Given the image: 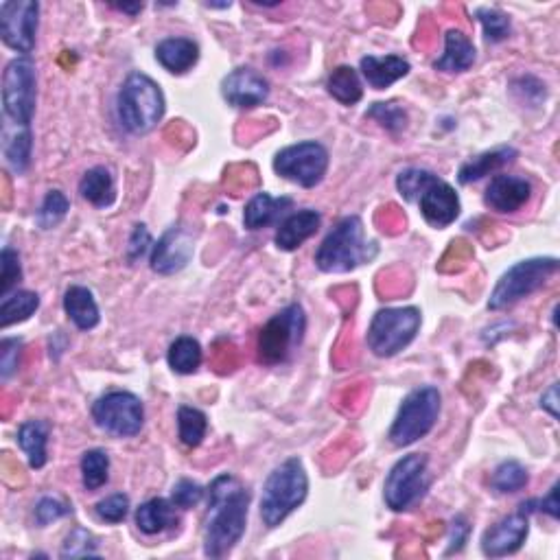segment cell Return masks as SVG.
<instances>
[{
    "mask_svg": "<svg viewBox=\"0 0 560 560\" xmlns=\"http://www.w3.org/2000/svg\"><path fill=\"white\" fill-rule=\"evenodd\" d=\"M541 407L550 412L554 418H558V383H552L550 390L541 396Z\"/></svg>",
    "mask_w": 560,
    "mask_h": 560,
    "instance_id": "49",
    "label": "cell"
},
{
    "mask_svg": "<svg viewBox=\"0 0 560 560\" xmlns=\"http://www.w3.org/2000/svg\"><path fill=\"white\" fill-rule=\"evenodd\" d=\"M517 156H519V151L515 147H508V145H501V147H495L490 151H484V154L464 162V165L460 167V173H458V182L460 184H473L477 180L486 178V175H490V173L508 167L510 162H515Z\"/></svg>",
    "mask_w": 560,
    "mask_h": 560,
    "instance_id": "22",
    "label": "cell"
},
{
    "mask_svg": "<svg viewBox=\"0 0 560 560\" xmlns=\"http://www.w3.org/2000/svg\"><path fill=\"white\" fill-rule=\"evenodd\" d=\"M79 193L86 202L97 208H108L116 200L114 178L110 169L105 167H92L84 173V178L79 182Z\"/></svg>",
    "mask_w": 560,
    "mask_h": 560,
    "instance_id": "29",
    "label": "cell"
},
{
    "mask_svg": "<svg viewBox=\"0 0 560 560\" xmlns=\"http://www.w3.org/2000/svg\"><path fill=\"white\" fill-rule=\"evenodd\" d=\"M536 504H539L541 510L547 512V515H550L552 519H558V484H554L550 493H547V497L541 499V501H536Z\"/></svg>",
    "mask_w": 560,
    "mask_h": 560,
    "instance_id": "48",
    "label": "cell"
},
{
    "mask_svg": "<svg viewBox=\"0 0 560 560\" xmlns=\"http://www.w3.org/2000/svg\"><path fill=\"white\" fill-rule=\"evenodd\" d=\"M165 95L145 73H132L123 81L116 99L119 121L130 134H149L165 116Z\"/></svg>",
    "mask_w": 560,
    "mask_h": 560,
    "instance_id": "4",
    "label": "cell"
},
{
    "mask_svg": "<svg viewBox=\"0 0 560 560\" xmlns=\"http://www.w3.org/2000/svg\"><path fill=\"white\" fill-rule=\"evenodd\" d=\"M202 346L200 342L195 340V337L189 335H182L169 346V353H167V361L173 372H178V375H193V372L202 366Z\"/></svg>",
    "mask_w": 560,
    "mask_h": 560,
    "instance_id": "32",
    "label": "cell"
},
{
    "mask_svg": "<svg viewBox=\"0 0 560 560\" xmlns=\"http://www.w3.org/2000/svg\"><path fill=\"white\" fill-rule=\"evenodd\" d=\"M114 9H119V11H125V14H130V16H136V14H140V11H143V3H134V5H112Z\"/></svg>",
    "mask_w": 560,
    "mask_h": 560,
    "instance_id": "50",
    "label": "cell"
},
{
    "mask_svg": "<svg viewBox=\"0 0 560 560\" xmlns=\"http://www.w3.org/2000/svg\"><path fill=\"white\" fill-rule=\"evenodd\" d=\"M320 224H322V215L318 210H311V208L298 210V213L285 217L276 230V237H274L276 248L283 252L298 250L302 243L318 232Z\"/></svg>",
    "mask_w": 560,
    "mask_h": 560,
    "instance_id": "19",
    "label": "cell"
},
{
    "mask_svg": "<svg viewBox=\"0 0 560 560\" xmlns=\"http://www.w3.org/2000/svg\"><path fill=\"white\" fill-rule=\"evenodd\" d=\"M70 512H73V508H70L60 497H42L38 501V506H35V523H38L40 528H44V525L68 517Z\"/></svg>",
    "mask_w": 560,
    "mask_h": 560,
    "instance_id": "43",
    "label": "cell"
},
{
    "mask_svg": "<svg viewBox=\"0 0 560 560\" xmlns=\"http://www.w3.org/2000/svg\"><path fill=\"white\" fill-rule=\"evenodd\" d=\"M377 256L375 241H368L364 235V221L357 215L344 217L315 252L318 270L329 274L350 272L355 267L372 261Z\"/></svg>",
    "mask_w": 560,
    "mask_h": 560,
    "instance_id": "2",
    "label": "cell"
},
{
    "mask_svg": "<svg viewBox=\"0 0 560 560\" xmlns=\"http://www.w3.org/2000/svg\"><path fill=\"white\" fill-rule=\"evenodd\" d=\"M410 73V62L401 55H366L361 57V75L375 90L390 88L396 81Z\"/></svg>",
    "mask_w": 560,
    "mask_h": 560,
    "instance_id": "20",
    "label": "cell"
},
{
    "mask_svg": "<svg viewBox=\"0 0 560 560\" xmlns=\"http://www.w3.org/2000/svg\"><path fill=\"white\" fill-rule=\"evenodd\" d=\"M193 235L186 228H171L154 245L151 252V270L162 276L180 272L193 256Z\"/></svg>",
    "mask_w": 560,
    "mask_h": 560,
    "instance_id": "16",
    "label": "cell"
},
{
    "mask_svg": "<svg viewBox=\"0 0 560 560\" xmlns=\"http://www.w3.org/2000/svg\"><path fill=\"white\" fill-rule=\"evenodd\" d=\"M475 64V46L460 29H449L445 35V53L434 62L440 73H464Z\"/></svg>",
    "mask_w": 560,
    "mask_h": 560,
    "instance_id": "23",
    "label": "cell"
},
{
    "mask_svg": "<svg viewBox=\"0 0 560 560\" xmlns=\"http://www.w3.org/2000/svg\"><path fill=\"white\" fill-rule=\"evenodd\" d=\"M221 95L235 108L250 110L270 97V81L254 68H235L221 81Z\"/></svg>",
    "mask_w": 560,
    "mask_h": 560,
    "instance_id": "15",
    "label": "cell"
},
{
    "mask_svg": "<svg viewBox=\"0 0 560 560\" xmlns=\"http://www.w3.org/2000/svg\"><path fill=\"white\" fill-rule=\"evenodd\" d=\"M110 480V458L101 449H90L81 458V482L86 490H99Z\"/></svg>",
    "mask_w": 560,
    "mask_h": 560,
    "instance_id": "35",
    "label": "cell"
},
{
    "mask_svg": "<svg viewBox=\"0 0 560 560\" xmlns=\"http://www.w3.org/2000/svg\"><path fill=\"white\" fill-rule=\"evenodd\" d=\"M250 490L239 477L221 473L208 488V510L204 517V554L224 558L235 550L248 525Z\"/></svg>",
    "mask_w": 560,
    "mask_h": 560,
    "instance_id": "1",
    "label": "cell"
},
{
    "mask_svg": "<svg viewBox=\"0 0 560 560\" xmlns=\"http://www.w3.org/2000/svg\"><path fill=\"white\" fill-rule=\"evenodd\" d=\"M51 425L46 420H27L18 429V445L25 451L31 469H42L46 464V442H49Z\"/></svg>",
    "mask_w": 560,
    "mask_h": 560,
    "instance_id": "28",
    "label": "cell"
},
{
    "mask_svg": "<svg viewBox=\"0 0 560 560\" xmlns=\"http://www.w3.org/2000/svg\"><path fill=\"white\" fill-rule=\"evenodd\" d=\"M326 169H329V151L315 140L289 145L280 149L274 158V171L280 178L305 186V189L318 186L324 180Z\"/></svg>",
    "mask_w": 560,
    "mask_h": 560,
    "instance_id": "12",
    "label": "cell"
},
{
    "mask_svg": "<svg viewBox=\"0 0 560 560\" xmlns=\"http://www.w3.org/2000/svg\"><path fill=\"white\" fill-rule=\"evenodd\" d=\"M151 245V235H149V230L147 226L143 224H138L134 226V232H132V239H130V248H127V254H130V261H138L140 256H143L147 252V248Z\"/></svg>",
    "mask_w": 560,
    "mask_h": 560,
    "instance_id": "47",
    "label": "cell"
},
{
    "mask_svg": "<svg viewBox=\"0 0 560 560\" xmlns=\"http://www.w3.org/2000/svg\"><path fill=\"white\" fill-rule=\"evenodd\" d=\"M62 558H90L97 556V539L84 528H75L66 536L60 552Z\"/></svg>",
    "mask_w": 560,
    "mask_h": 560,
    "instance_id": "40",
    "label": "cell"
},
{
    "mask_svg": "<svg viewBox=\"0 0 560 560\" xmlns=\"http://www.w3.org/2000/svg\"><path fill=\"white\" fill-rule=\"evenodd\" d=\"M38 101V75L29 57H16L3 75V112L5 121L18 127H31Z\"/></svg>",
    "mask_w": 560,
    "mask_h": 560,
    "instance_id": "9",
    "label": "cell"
},
{
    "mask_svg": "<svg viewBox=\"0 0 560 560\" xmlns=\"http://www.w3.org/2000/svg\"><path fill=\"white\" fill-rule=\"evenodd\" d=\"M309 475L298 458H289L270 473L261 495V519L267 528H278L291 512L305 504Z\"/></svg>",
    "mask_w": 560,
    "mask_h": 560,
    "instance_id": "3",
    "label": "cell"
},
{
    "mask_svg": "<svg viewBox=\"0 0 560 560\" xmlns=\"http://www.w3.org/2000/svg\"><path fill=\"white\" fill-rule=\"evenodd\" d=\"M294 206L291 197H272L267 193L254 195L243 210V224L250 230H261L276 224V221L283 217L287 210Z\"/></svg>",
    "mask_w": 560,
    "mask_h": 560,
    "instance_id": "24",
    "label": "cell"
},
{
    "mask_svg": "<svg viewBox=\"0 0 560 560\" xmlns=\"http://www.w3.org/2000/svg\"><path fill=\"white\" fill-rule=\"evenodd\" d=\"M469 532H471V525L469 521H466L464 517H455L451 521V536H449V550H447V556L455 554V552H460L466 539H469Z\"/></svg>",
    "mask_w": 560,
    "mask_h": 560,
    "instance_id": "46",
    "label": "cell"
},
{
    "mask_svg": "<svg viewBox=\"0 0 560 560\" xmlns=\"http://www.w3.org/2000/svg\"><path fill=\"white\" fill-rule=\"evenodd\" d=\"M418 206L427 224L434 228H447L460 215L458 193H455L451 184L440 178L431 182L423 191V195L418 197Z\"/></svg>",
    "mask_w": 560,
    "mask_h": 560,
    "instance_id": "17",
    "label": "cell"
},
{
    "mask_svg": "<svg viewBox=\"0 0 560 560\" xmlns=\"http://www.w3.org/2000/svg\"><path fill=\"white\" fill-rule=\"evenodd\" d=\"M40 5L33 0H5L0 5V35L3 42L22 55H29L38 33Z\"/></svg>",
    "mask_w": 560,
    "mask_h": 560,
    "instance_id": "13",
    "label": "cell"
},
{
    "mask_svg": "<svg viewBox=\"0 0 560 560\" xmlns=\"http://www.w3.org/2000/svg\"><path fill=\"white\" fill-rule=\"evenodd\" d=\"M97 515L101 521L105 523H121L125 521L127 512H130V497L123 495V493H116L101 499L99 504L95 506Z\"/></svg>",
    "mask_w": 560,
    "mask_h": 560,
    "instance_id": "42",
    "label": "cell"
},
{
    "mask_svg": "<svg viewBox=\"0 0 560 560\" xmlns=\"http://www.w3.org/2000/svg\"><path fill=\"white\" fill-rule=\"evenodd\" d=\"M420 329V311L416 307L381 309L375 313L366 342L377 357H394L410 346Z\"/></svg>",
    "mask_w": 560,
    "mask_h": 560,
    "instance_id": "7",
    "label": "cell"
},
{
    "mask_svg": "<svg viewBox=\"0 0 560 560\" xmlns=\"http://www.w3.org/2000/svg\"><path fill=\"white\" fill-rule=\"evenodd\" d=\"M64 311L79 331H92L99 324L101 315L97 300L88 287L73 285L64 294Z\"/></svg>",
    "mask_w": 560,
    "mask_h": 560,
    "instance_id": "25",
    "label": "cell"
},
{
    "mask_svg": "<svg viewBox=\"0 0 560 560\" xmlns=\"http://www.w3.org/2000/svg\"><path fill=\"white\" fill-rule=\"evenodd\" d=\"M440 401V392L434 385H423L407 394L390 429L392 445L403 449L425 438L438 423Z\"/></svg>",
    "mask_w": 560,
    "mask_h": 560,
    "instance_id": "5",
    "label": "cell"
},
{
    "mask_svg": "<svg viewBox=\"0 0 560 560\" xmlns=\"http://www.w3.org/2000/svg\"><path fill=\"white\" fill-rule=\"evenodd\" d=\"M429 460L423 453H410L396 462L383 484V499L390 510H410L429 490Z\"/></svg>",
    "mask_w": 560,
    "mask_h": 560,
    "instance_id": "10",
    "label": "cell"
},
{
    "mask_svg": "<svg viewBox=\"0 0 560 560\" xmlns=\"http://www.w3.org/2000/svg\"><path fill=\"white\" fill-rule=\"evenodd\" d=\"M92 418L105 434L116 438H134L145 423V407L132 392L114 390L92 405Z\"/></svg>",
    "mask_w": 560,
    "mask_h": 560,
    "instance_id": "11",
    "label": "cell"
},
{
    "mask_svg": "<svg viewBox=\"0 0 560 560\" xmlns=\"http://www.w3.org/2000/svg\"><path fill=\"white\" fill-rule=\"evenodd\" d=\"M558 272V261L552 256H543V259H528L517 265H512L510 270L499 278L493 294L488 300L490 311H501L515 302L532 296L534 291H539L547 280Z\"/></svg>",
    "mask_w": 560,
    "mask_h": 560,
    "instance_id": "8",
    "label": "cell"
},
{
    "mask_svg": "<svg viewBox=\"0 0 560 560\" xmlns=\"http://www.w3.org/2000/svg\"><path fill=\"white\" fill-rule=\"evenodd\" d=\"M156 60L173 75H184L200 60V46L191 38H167L156 46Z\"/></svg>",
    "mask_w": 560,
    "mask_h": 560,
    "instance_id": "21",
    "label": "cell"
},
{
    "mask_svg": "<svg viewBox=\"0 0 560 560\" xmlns=\"http://www.w3.org/2000/svg\"><path fill=\"white\" fill-rule=\"evenodd\" d=\"M477 18L482 22L488 42H501L510 35V18L504 14V11L484 7V9H477Z\"/></svg>",
    "mask_w": 560,
    "mask_h": 560,
    "instance_id": "39",
    "label": "cell"
},
{
    "mask_svg": "<svg viewBox=\"0 0 560 560\" xmlns=\"http://www.w3.org/2000/svg\"><path fill=\"white\" fill-rule=\"evenodd\" d=\"M33 136L31 127H18L5 121L3 127V154L7 167L16 175H22L31 165Z\"/></svg>",
    "mask_w": 560,
    "mask_h": 560,
    "instance_id": "26",
    "label": "cell"
},
{
    "mask_svg": "<svg viewBox=\"0 0 560 560\" xmlns=\"http://www.w3.org/2000/svg\"><path fill=\"white\" fill-rule=\"evenodd\" d=\"M530 521L528 512L519 510L504 517L493 528H488L482 536V552L488 558H501L508 554H515L521 550V545L528 539Z\"/></svg>",
    "mask_w": 560,
    "mask_h": 560,
    "instance_id": "14",
    "label": "cell"
},
{
    "mask_svg": "<svg viewBox=\"0 0 560 560\" xmlns=\"http://www.w3.org/2000/svg\"><path fill=\"white\" fill-rule=\"evenodd\" d=\"M532 197V184L530 180L519 178V175H495L490 180L484 204L501 215L517 213Z\"/></svg>",
    "mask_w": 560,
    "mask_h": 560,
    "instance_id": "18",
    "label": "cell"
},
{
    "mask_svg": "<svg viewBox=\"0 0 560 560\" xmlns=\"http://www.w3.org/2000/svg\"><path fill=\"white\" fill-rule=\"evenodd\" d=\"M326 90H329V95L342 105H355L364 97L361 79L353 66H337L329 75V79H326Z\"/></svg>",
    "mask_w": 560,
    "mask_h": 560,
    "instance_id": "31",
    "label": "cell"
},
{
    "mask_svg": "<svg viewBox=\"0 0 560 560\" xmlns=\"http://www.w3.org/2000/svg\"><path fill=\"white\" fill-rule=\"evenodd\" d=\"M20 355H22V340L16 337H5L0 344V379L7 381L20 366Z\"/></svg>",
    "mask_w": 560,
    "mask_h": 560,
    "instance_id": "45",
    "label": "cell"
},
{
    "mask_svg": "<svg viewBox=\"0 0 560 560\" xmlns=\"http://www.w3.org/2000/svg\"><path fill=\"white\" fill-rule=\"evenodd\" d=\"M307 331V315L300 305H289L267 322L259 333V361L265 366L285 364L289 355L302 344Z\"/></svg>",
    "mask_w": 560,
    "mask_h": 560,
    "instance_id": "6",
    "label": "cell"
},
{
    "mask_svg": "<svg viewBox=\"0 0 560 560\" xmlns=\"http://www.w3.org/2000/svg\"><path fill=\"white\" fill-rule=\"evenodd\" d=\"M202 497H204V488L193 480H180L171 490V504L182 510L195 508L202 501Z\"/></svg>",
    "mask_w": 560,
    "mask_h": 560,
    "instance_id": "44",
    "label": "cell"
},
{
    "mask_svg": "<svg viewBox=\"0 0 560 560\" xmlns=\"http://www.w3.org/2000/svg\"><path fill=\"white\" fill-rule=\"evenodd\" d=\"M366 116H368V119H375L381 127H385V130L394 132V134L405 130V125H407V114L403 110V105H399L396 101L375 103L366 112Z\"/></svg>",
    "mask_w": 560,
    "mask_h": 560,
    "instance_id": "38",
    "label": "cell"
},
{
    "mask_svg": "<svg viewBox=\"0 0 560 560\" xmlns=\"http://www.w3.org/2000/svg\"><path fill=\"white\" fill-rule=\"evenodd\" d=\"M175 523H178V517H175V506L171 504V499L154 497L136 510L138 530L147 536L162 534L165 530L173 528Z\"/></svg>",
    "mask_w": 560,
    "mask_h": 560,
    "instance_id": "27",
    "label": "cell"
},
{
    "mask_svg": "<svg viewBox=\"0 0 560 560\" xmlns=\"http://www.w3.org/2000/svg\"><path fill=\"white\" fill-rule=\"evenodd\" d=\"M0 267H3V272H0V296H7L22 278L18 252L11 248H3V254H0Z\"/></svg>",
    "mask_w": 560,
    "mask_h": 560,
    "instance_id": "41",
    "label": "cell"
},
{
    "mask_svg": "<svg viewBox=\"0 0 560 560\" xmlns=\"http://www.w3.org/2000/svg\"><path fill=\"white\" fill-rule=\"evenodd\" d=\"M438 178L436 173H431L427 169H405L399 173V178H396V189L405 197L407 202H418V197L423 195V191L427 186Z\"/></svg>",
    "mask_w": 560,
    "mask_h": 560,
    "instance_id": "37",
    "label": "cell"
},
{
    "mask_svg": "<svg viewBox=\"0 0 560 560\" xmlns=\"http://www.w3.org/2000/svg\"><path fill=\"white\" fill-rule=\"evenodd\" d=\"M38 307L40 296L35 294V291L18 289L14 294H7L3 296V302H0V326L7 329L11 324L29 320L31 315L38 311Z\"/></svg>",
    "mask_w": 560,
    "mask_h": 560,
    "instance_id": "30",
    "label": "cell"
},
{
    "mask_svg": "<svg viewBox=\"0 0 560 560\" xmlns=\"http://www.w3.org/2000/svg\"><path fill=\"white\" fill-rule=\"evenodd\" d=\"M208 431V418L202 410L191 405H182L178 410V436L186 447H200Z\"/></svg>",
    "mask_w": 560,
    "mask_h": 560,
    "instance_id": "33",
    "label": "cell"
},
{
    "mask_svg": "<svg viewBox=\"0 0 560 560\" xmlns=\"http://www.w3.org/2000/svg\"><path fill=\"white\" fill-rule=\"evenodd\" d=\"M530 482L528 469L517 460H506L501 462L490 477V486H493L497 493L508 495V493H519Z\"/></svg>",
    "mask_w": 560,
    "mask_h": 560,
    "instance_id": "34",
    "label": "cell"
},
{
    "mask_svg": "<svg viewBox=\"0 0 560 560\" xmlns=\"http://www.w3.org/2000/svg\"><path fill=\"white\" fill-rule=\"evenodd\" d=\"M68 210H70L68 197L62 191H49L44 197V202L38 210V217H35V221H38V226L42 230H51V228L62 224V221L68 215Z\"/></svg>",
    "mask_w": 560,
    "mask_h": 560,
    "instance_id": "36",
    "label": "cell"
}]
</instances>
